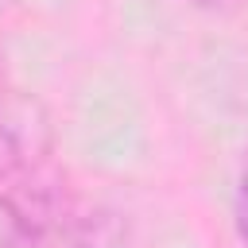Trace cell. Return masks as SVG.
<instances>
[{
	"instance_id": "1",
	"label": "cell",
	"mask_w": 248,
	"mask_h": 248,
	"mask_svg": "<svg viewBox=\"0 0 248 248\" xmlns=\"http://www.w3.org/2000/svg\"><path fill=\"white\" fill-rule=\"evenodd\" d=\"M0 248H136L128 221L89 202L54 159L0 182Z\"/></svg>"
},
{
	"instance_id": "2",
	"label": "cell",
	"mask_w": 248,
	"mask_h": 248,
	"mask_svg": "<svg viewBox=\"0 0 248 248\" xmlns=\"http://www.w3.org/2000/svg\"><path fill=\"white\" fill-rule=\"evenodd\" d=\"M232 229L248 244V155L240 159V170H236V182H232Z\"/></svg>"
},
{
	"instance_id": "3",
	"label": "cell",
	"mask_w": 248,
	"mask_h": 248,
	"mask_svg": "<svg viewBox=\"0 0 248 248\" xmlns=\"http://www.w3.org/2000/svg\"><path fill=\"white\" fill-rule=\"evenodd\" d=\"M186 4H194V8H205V12H213V8H225L229 0H186Z\"/></svg>"
}]
</instances>
